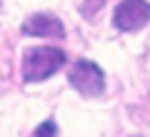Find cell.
Masks as SVG:
<instances>
[{
	"instance_id": "3957f363",
	"label": "cell",
	"mask_w": 150,
	"mask_h": 137,
	"mask_svg": "<svg viewBox=\"0 0 150 137\" xmlns=\"http://www.w3.org/2000/svg\"><path fill=\"white\" fill-rule=\"evenodd\" d=\"M115 27L123 32H135L150 22V3L148 0H123L112 15Z\"/></svg>"
},
{
	"instance_id": "7a4b0ae2",
	"label": "cell",
	"mask_w": 150,
	"mask_h": 137,
	"mask_svg": "<svg viewBox=\"0 0 150 137\" xmlns=\"http://www.w3.org/2000/svg\"><path fill=\"white\" fill-rule=\"evenodd\" d=\"M68 80L80 95L85 97H98L103 95V90H105V75L103 70L98 67L95 63L90 60H78L73 65V70L68 72Z\"/></svg>"
},
{
	"instance_id": "5b68a950",
	"label": "cell",
	"mask_w": 150,
	"mask_h": 137,
	"mask_svg": "<svg viewBox=\"0 0 150 137\" xmlns=\"http://www.w3.org/2000/svg\"><path fill=\"white\" fill-rule=\"evenodd\" d=\"M38 137H43V135H58V127H55V122H43V125L35 130Z\"/></svg>"
},
{
	"instance_id": "277c9868",
	"label": "cell",
	"mask_w": 150,
	"mask_h": 137,
	"mask_svg": "<svg viewBox=\"0 0 150 137\" xmlns=\"http://www.w3.org/2000/svg\"><path fill=\"white\" fill-rule=\"evenodd\" d=\"M25 35H38V37H65V27L53 13H35L23 22Z\"/></svg>"
},
{
	"instance_id": "6da1fadb",
	"label": "cell",
	"mask_w": 150,
	"mask_h": 137,
	"mask_svg": "<svg viewBox=\"0 0 150 137\" xmlns=\"http://www.w3.org/2000/svg\"><path fill=\"white\" fill-rule=\"evenodd\" d=\"M65 65V53L60 48L45 45V48H28L23 55V77L25 82H40L55 75Z\"/></svg>"
}]
</instances>
